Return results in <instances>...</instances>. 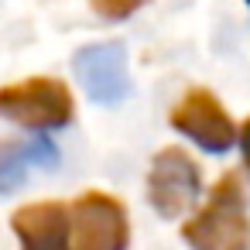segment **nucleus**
I'll use <instances>...</instances> for the list:
<instances>
[{"mask_svg": "<svg viewBox=\"0 0 250 250\" xmlns=\"http://www.w3.org/2000/svg\"><path fill=\"white\" fill-rule=\"evenodd\" d=\"M72 113H76V100L69 86L55 76H31L11 86H0V117L21 127H35V130L65 127Z\"/></svg>", "mask_w": 250, "mask_h": 250, "instance_id": "f03ea898", "label": "nucleus"}, {"mask_svg": "<svg viewBox=\"0 0 250 250\" xmlns=\"http://www.w3.org/2000/svg\"><path fill=\"white\" fill-rule=\"evenodd\" d=\"M182 236L192 250H250V219L236 175L216 182L209 206L182 226Z\"/></svg>", "mask_w": 250, "mask_h": 250, "instance_id": "f257e3e1", "label": "nucleus"}, {"mask_svg": "<svg viewBox=\"0 0 250 250\" xmlns=\"http://www.w3.org/2000/svg\"><path fill=\"white\" fill-rule=\"evenodd\" d=\"M11 229L21 250H72V209L59 199L18 206L11 212Z\"/></svg>", "mask_w": 250, "mask_h": 250, "instance_id": "423d86ee", "label": "nucleus"}, {"mask_svg": "<svg viewBox=\"0 0 250 250\" xmlns=\"http://www.w3.org/2000/svg\"><path fill=\"white\" fill-rule=\"evenodd\" d=\"M35 165H55L48 141H0V192L18 188Z\"/></svg>", "mask_w": 250, "mask_h": 250, "instance_id": "6e6552de", "label": "nucleus"}, {"mask_svg": "<svg viewBox=\"0 0 250 250\" xmlns=\"http://www.w3.org/2000/svg\"><path fill=\"white\" fill-rule=\"evenodd\" d=\"M79 86L89 93L96 103H120L130 93V76H127V52L120 42H103V45H86L72 59Z\"/></svg>", "mask_w": 250, "mask_h": 250, "instance_id": "39448f33", "label": "nucleus"}, {"mask_svg": "<svg viewBox=\"0 0 250 250\" xmlns=\"http://www.w3.org/2000/svg\"><path fill=\"white\" fill-rule=\"evenodd\" d=\"M240 147H243V161H247V168H250V117H247V124H243V130H240Z\"/></svg>", "mask_w": 250, "mask_h": 250, "instance_id": "9d476101", "label": "nucleus"}, {"mask_svg": "<svg viewBox=\"0 0 250 250\" xmlns=\"http://www.w3.org/2000/svg\"><path fill=\"white\" fill-rule=\"evenodd\" d=\"M171 127L182 130L185 137H192L199 147H206L212 154H219L233 144V124L209 89L185 93L178 100V106L171 110Z\"/></svg>", "mask_w": 250, "mask_h": 250, "instance_id": "0eeeda50", "label": "nucleus"}, {"mask_svg": "<svg viewBox=\"0 0 250 250\" xmlns=\"http://www.w3.org/2000/svg\"><path fill=\"white\" fill-rule=\"evenodd\" d=\"M130 219L117 195L83 192L72 202V250H127Z\"/></svg>", "mask_w": 250, "mask_h": 250, "instance_id": "7ed1b4c3", "label": "nucleus"}, {"mask_svg": "<svg viewBox=\"0 0 250 250\" xmlns=\"http://www.w3.org/2000/svg\"><path fill=\"white\" fill-rule=\"evenodd\" d=\"M247 4H250V0H247Z\"/></svg>", "mask_w": 250, "mask_h": 250, "instance_id": "9b49d317", "label": "nucleus"}, {"mask_svg": "<svg viewBox=\"0 0 250 250\" xmlns=\"http://www.w3.org/2000/svg\"><path fill=\"white\" fill-rule=\"evenodd\" d=\"M199 195V168L182 147H165L154 154L147 171V199L158 216H182Z\"/></svg>", "mask_w": 250, "mask_h": 250, "instance_id": "20e7f679", "label": "nucleus"}, {"mask_svg": "<svg viewBox=\"0 0 250 250\" xmlns=\"http://www.w3.org/2000/svg\"><path fill=\"white\" fill-rule=\"evenodd\" d=\"M93 4V11L100 14V18H110V21H124V18H130L137 7H144L147 0H89Z\"/></svg>", "mask_w": 250, "mask_h": 250, "instance_id": "1a4fd4ad", "label": "nucleus"}]
</instances>
